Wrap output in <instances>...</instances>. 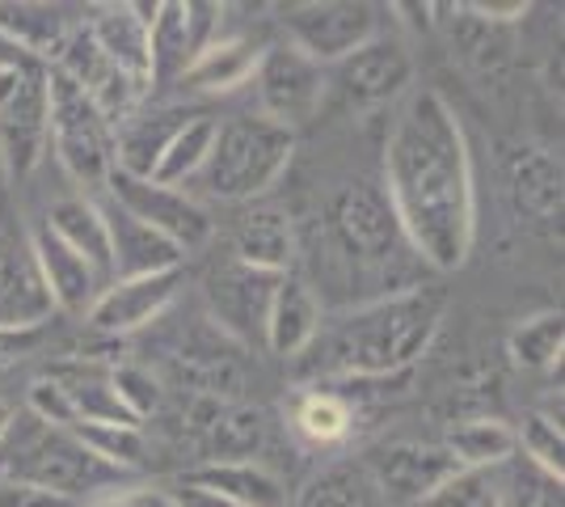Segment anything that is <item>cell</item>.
Segmentation results:
<instances>
[{"mask_svg": "<svg viewBox=\"0 0 565 507\" xmlns=\"http://www.w3.org/2000/svg\"><path fill=\"white\" fill-rule=\"evenodd\" d=\"M254 89H258L262 119L279 123L287 131L317 119L321 102L330 94L326 68L312 64L308 55H300L291 43H266L258 73H254Z\"/></svg>", "mask_w": 565, "mask_h": 507, "instance_id": "obj_9", "label": "cell"}, {"mask_svg": "<svg viewBox=\"0 0 565 507\" xmlns=\"http://www.w3.org/2000/svg\"><path fill=\"white\" fill-rule=\"evenodd\" d=\"M507 194L515 203L519 216L548 224V220L562 216V199H565V178L562 161L541 145H515L507 152Z\"/></svg>", "mask_w": 565, "mask_h": 507, "instance_id": "obj_20", "label": "cell"}, {"mask_svg": "<svg viewBox=\"0 0 565 507\" xmlns=\"http://www.w3.org/2000/svg\"><path fill=\"white\" fill-rule=\"evenodd\" d=\"M47 145V68H0V166L22 182L43 166Z\"/></svg>", "mask_w": 565, "mask_h": 507, "instance_id": "obj_6", "label": "cell"}, {"mask_svg": "<svg viewBox=\"0 0 565 507\" xmlns=\"http://www.w3.org/2000/svg\"><path fill=\"white\" fill-rule=\"evenodd\" d=\"M89 507H178V499H173V490H157V486H127Z\"/></svg>", "mask_w": 565, "mask_h": 507, "instance_id": "obj_43", "label": "cell"}, {"mask_svg": "<svg viewBox=\"0 0 565 507\" xmlns=\"http://www.w3.org/2000/svg\"><path fill=\"white\" fill-rule=\"evenodd\" d=\"M47 145L81 194L94 199L115 173V127L64 73L47 68Z\"/></svg>", "mask_w": 565, "mask_h": 507, "instance_id": "obj_5", "label": "cell"}, {"mask_svg": "<svg viewBox=\"0 0 565 507\" xmlns=\"http://www.w3.org/2000/svg\"><path fill=\"white\" fill-rule=\"evenodd\" d=\"M296 507H384V495L376 490L372 474L354 461H342V465H326L317 469L300 495H296Z\"/></svg>", "mask_w": 565, "mask_h": 507, "instance_id": "obj_32", "label": "cell"}, {"mask_svg": "<svg viewBox=\"0 0 565 507\" xmlns=\"http://www.w3.org/2000/svg\"><path fill=\"white\" fill-rule=\"evenodd\" d=\"M106 194L115 199L122 212H131L136 220H143L148 229H157L166 242H173L182 254L199 250V245L212 242L215 233V220L207 216V208L199 199H190L186 191L178 187H157L148 178H131L115 169L106 178Z\"/></svg>", "mask_w": 565, "mask_h": 507, "instance_id": "obj_10", "label": "cell"}, {"mask_svg": "<svg viewBox=\"0 0 565 507\" xmlns=\"http://www.w3.org/2000/svg\"><path fill=\"white\" fill-rule=\"evenodd\" d=\"M224 4H203V0H161L157 18L148 25V47H152V89L182 81L194 55L207 51L220 39Z\"/></svg>", "mask_w": 565, "mask_h": 507, "instance_id": "obj_12", "label": "cell"}, {"mask_svg": "<svg viewBox=\"0 0 565 507\" xmlns=\"http://www.w3.org/2000/svg\"><path fill=\"white\" fill-rule=\"evenodd\" d=\"M102 465H110L118 474H136L148 465V440L143 427H118V423H76L68 427Z\"/></svg>", "mask_w": 565, "mask_h": 507, "instance_id": "obj_35", "label": "cell"}, {"mask_svg": "<svg viewBox=\"0 0 565 507\" xmlns=\"http://www.w3.org/2000/svg\"><path fill=\"white\" fill-rule=\"evenodd\" d=\"M380 13L384 9L367 0H305L282 9V30L300 55L321 68H333L338 60H347L351 51L376 39Z\"/></svg>", "mask_w": 565, "mask_h": 507, "instance_id": "obj_7", "label": "cell"}, {"mask_svg": "<svg viewBox=\"0 0 565 507\" xmlns=\"http://www.w3.org/2000/svg\"><path fill=\"white\" fill-rule=\"evenodd\" d=\"M9 423H13V406L0 402V440H4V432H9Z\"/></svg>", "mask_w": 565, "mask_h": 507, "instance_id": "obj_47", "label": "cell"}, {"mask_svg": "<svg viewBox=\"0 0 565 507\" xmlns=\"http://www.w3.org/2000/svg\"><path fill=\"white\" fill-rule=\"evenodd\" d=\"M330 233L338 250L359 266H384L405 245L401 224L380 182H347L330 199Z\"/></svg>", "mask_w": 565, "mask_h": 507, "instance_id": "obj_8", "label": "cell"}, {"mask_svg": "<svg viewBox=\"0 0 565 507\" xmlns=\"http://www.w3.org/2000/svg\"><path fill=\"white\" fill-rule=\"evenodd\" d=\"M456 13H460V18H456V25H451V34H456L460 60H465V64H472V68H481V73H494L498 60H502V51H507L502 30H498V25L477 22L465 4H460Z\"/></svg>", "mask_w": 565, "mask_h": 507, "instance_id": "obj_38", "label": "cell"}, {"mask_svg": "<svg viewBox=\"0 0 565 507\" xmlns=\"http://www.w3.org/2000/svg\"><path fill=\"white\" fill-rule=\"evenodd\" d=\"M85 25H89L97 47L136 81V89L143 97L152 94V47H148V22L140 9L136 4H97Z\"/></svg>", "mask_w": 565, "mask_h": 507, "instance_id": "obj_24", "label": "cell"}, {"mask_svg": "<svg viewBox=\"0 0 565 507\" xmlns=\"http://www.w3.org/2000/svg\"><path fill=\"white\" fill-rule=\"evenodd\" d=\"M262 51L266 43L249 39V34H228V39H215L207 51L194 55L186 73H182V89L190 94H233L241 85H249L262 64Z\"/></svg>", "mask_w": 565, "mask_h": 507, "instance_id": "obj_27", "label": "cell"}, {"mask_svg": "<svg viewBox=\"0 0 565 507\" xmlns=\"http://www.w3.org/2000/svg\"><path fill=\"white\" fill-rule=\"evenodd\" d=\"M25 411L34 414V419H43V423H51V427H76V411H72L68 393L55 385V381H47V377H39L34 385H30V406Z\"/></svg>", "mask_w": 565, "mask_h": 507, "instance_id": "obj_40", "label": "cell"}, {"mask_svg": "<svg viewBox=\"0 0 565 507\" xmlns=\"http://www.w3.org/2000/svg\"><path fill=\"white\" fill-rule=\"evenodd\" d=\"M110 385H115L118 402L131 411V419H148V414L161 411V385H157V377L140 368V363H115L110 368Z\"/></svg>", "mask_w": 565, "mask_h": 507, "instance_id": "obj_39", "label": "cell"}, {"mask_svg": "<svg viewBox=\"0 0 565 507\" xmlns=\"http://www.w3.org/2000/svg\"><path fill=\"white\" fill-rule=\"evenodd\" d=\"M186 490L199 495H212L228 507H282L287 504V490L282 483L258 465V461H199L194 469L182 474Z\"/></svg>", "mask_w": 565, "mask_h": 507, "instance_id": "obj_22", "label": "cell"}, {"mask_svg": "<svg viewBox=\"0 0 565 507\" xmlns=\"http://www.w3.org/2000/svg\"><path fill=\"white\" fill-rule=\"evenodd\" d=\"M423 507H507V486L494 469H456Z\"/></svg>", "mask_w": 565, "mask_h": 507, "instance_id": "obj_37", "label": "cell"}, {"mask_svg": "<svg viewBox=\"0 0 565 507\" xmlns=\"http://www.w3.org/2000/svg\"><path fill=\"white\" fill-rule=\"evenodd\" d=\"M444 448L456 457L460 469H498L511 457H519L515 427L507 419H494V414L451 423L448 435H444Z\"/></svg>", "mask_w": 565, "mask_h": 507, "instance_id": "obj_30", "label": "cell"}, {"mask_svg": "<svg viewBox=\"0 0 565 507\" xmlns=\"http://www.w3.org/2000/svg\"><path fill=\"white\" fill-rule=\"evenodd\" d=\"M0 478L25 483L85 504L94 490H115L131 474H118L64 427H51L30 411H13V423L0 440Z\"/></svg>", "mask_w": 565, "mask_h": 507, "instance_id": "obj_3", "label": "cell"}, {"mask_svg": "<svg viewBox=\"0 0 565 507\" xmlns=\"http://www.w3.org/2000/svg\"><path fill=\"white\" fill-rule=\"evenodd\" d=\"M279 279L282 275H266V271H254L236 258L212 271L207 275V305H212L215 326H224L241 342H262Z\"/></svg>", "mask_w": 565, "mask_h": 507, "instance_id": "obj_17", "label": "cell"}, {"mask_svg": "<svg viewBox=\"0 0 565 507\" xmlns=\"http://www.w3.org/2000/svg\"><path fill=\"white\" fill-rule=\"evenodd\" d=\"M30 237V250H34V263H39V275L51 292V305L55 314L68 317H85L94 309V300L102 296V279L94 275V266L85 263L76 250L60 242L47 229V220H34V229L25 233Z\"/></svg>", "mask_w": 565, "mask_h": 507, "instance_id": "obj_18", "label": "cell"}, {"mask_svg": "<svg viewBox=\"0 0 565 507\" xmlns=\"http://www.w3.org/2000/svg\"><path fill=\"white\" fill-rule=\"evenodd\" d=\"M0 68H47V64H39L34 55H25L18 43H9V39L0 34Z\"/></svg>", "mask_w": 565, "mask_h": 507, "instance_id": "obj_45", "label": "cell"}, {"mask_svg": "<svg viewBox=\"0 0 565 507\" xmlns=\"http://www.w3.org/2000/svg\"><path fill=\"white\" fill-rule=\"evenodd\" d=\"M565 351V317L557 309H544L536 317H523L507 335V356L527 372H553Z\"/></svg>", "mask_w": 565, "mask_h": 507, "instance_id": "obj_34", "label": "cell"}, {"mask_svg": "<svg viewBox=\"0 0 565 507\" xmlns=\"http://www.w3.org/2000/svg\"><path fill=\"white\" fill-rule=\"evenodd\" d=\"M215 127H220V119L194 115V119L169 140V148L161 152V161H157L148 182H157V187H178V191H182L190 178H199V169L207 166V157H212Z\"/></svg>", "mask_w": 565, "mask_h": 507, "instance_id": "obj_33", "label": "cell"}, {"mask_svg": "<svg viewBox=\"0 0 565 507\" xmlns=\"http://www.w3.org/2000/svg\"><path fill=\"white\" fill-rule=\"evenodd\" d=\"M43 342H47V326H34V330H0V372H9V368H18L22 360H30Z\"/></svg>", "mask_w": 565, "mask_h": 507, "instance_id": "obj_41", "label": "cell"}, {"mask_svg": "<svg viewBox=\"0 0 565 507\" xmlns=\"http://www.w3.org/2000/svg\"><path fill=\"white\" fill-rule=\"evenodd\" d=\"M296 157V131L262 115H236L215 127L207 166L199 169V187L220 203H254L279 182Z\"/></svg>", "mask_w": 565, "mask_h": 507, "instance_id": "obj_4", "label": "cell"}, {"mask_svg": "<svg viewBox=\"0 0 565 507\" xmlns=\"http://www.w3.org/2000/svg\"><path fill=\"white\" fill-rule=\"evenodd\" d=\"M291 427L317 448L342 444L354 427V406L330 385H305L291 398Z\"/></svg>", "mask_w": 565, "mask_h": 507, "instance_id": "obj_31", "label": "cell"}, {"mask_svg": "<svg viewBox=\"0 0 565 507\" xmlns=\"http://www.w3.org/2000/svg\"><path fill=\"white\" fill-rule=\"evenodd\" d=\"M477 22H486V25H511L519 22V18H527V9L532 4H523V0H511V4H498V0H472V4H465Z\"/></svg>", "mask_w": 565, "mask_h": 507, "instance_id": "obj_44", "label": "cell"}, {"mask_svg": "<svg viewBox=\"0 0 565 507\" xmlns=\"http://www.w3.org/2000/svg\"><path fill=\"white\" fill-rule=\"evenodd\" d=\"M106 233H110V258H115V279H140V275H157V271H173L182 266V250L173 242H166L157 229H148L143 220H136L131 212H122L115 199L106 194V203L97 199Z\"/></svg>", "mask_w": 565, "mask_h": 507, "instance_id": "obj_19", "label": "cell"}, {"mask_svg": "<svg viewBox=\"0 0 565 507\" xmlns=\"http://www.w3.org/2000/svg\"><path fill=\"white\" fill-rule=\"evenodd\" d=\"M519 453L527 457L532 469H541L544 478L562 483L565 478V432L557 419H548L544 411H527L523 423L515 427Z\"/></svg>", "mask_w": 565, "mask_h": 507, "instance_id": "obj_36", "label": "cell"}, {"mask_svg": "<svg viewBox=\"0 0 565 507\" xmlns=\"http://www.w3.org/2000/svg\"><path fill=\"white\" fill-rule=\"evenodd\" d=\"M51 292L39 275L30 237L0 216V330H34V326H51Z\"/></svg>", "mask_w": 565, "mask_h": 507, "instance_id": "obj_15", "label": "cell"}, {"mask_svg": "<svg viewBox=\"0 0 565 507\" xmlns=\"http://www.w3.org/2000/svg\"><path fill=\"white\" fill-rule=\"evenodd\" d=\"M55 73H64L81 89V94L89 97L97 106V115L110 123V127H122V123L131 119L136 110H140L148 97L136 89V81L118 68L115 60L106 55V51L94 43V34H89V25L76 22V30L68 34V43L64 51L55 55V64H51Z\"/></svg>", "mask_w": 565, "mask_h": 507, "instance_id": "obj_11", "label": "cell"}, {"mask_svg": "<svg viewBox=\"0 0 565 507\" xmlns=\"http://www.w3.org/2000/svg\"><path fill=\"white\" fill-rule=\"evenodd\" d=\"M47 229L60 242L76 250L85 263L94 266V275L102 284H115V258H110V233H106V220L102 208L89 194H68V199H55L47 208Z\"/></svg>", "mask_w": 565, "mask_h": 507, "instance_id": "obj_26", "label": "cell"}, {"mask_svg": "<svg viewBox=\"0 0 565 507\" xmlns=\"http://www.w3.org/2000/svg\"><path fill=\"white\" fill-rule=\"evenodd\" d=\"M194 119L186 106H157V110H136L131 119L115 131V169L131 178H152V169L161 161L169 140Z\"/></svg>", "mask_w": 565, "mask_h": 507, "instance_id": "obj_25", "label": "cell"}, {"mask_svg": "<svg viewBox=\"0 0 565 507\" xmlns=\"http://www.w3.org/2000/svg\"><path fill=\"white\" fill-rule=\"evenodd\" d=\"M384 194L405 245L435 271H460L477 242V182L465 127L439 89H414L384 145Z\"/></svg>", "mask_w": 565, "mask_h": 507, "instance_id": "obj_1", "label": "cell"}, {"mask_svg": "<svg viewBox=\"0 0 565 507\" xmlns=\"http://www.w3.org/2000/svg\"><path fill=\"white\" fill-rule=\"evenodd\" d=\"M372 474V483L384 499L397 504H426L439 486L448 483L460 469L444 444H418V440H397L372 453V461L363 465Z\"/></svg>", "mask_w": 565, "mask_h": 507, "instance_id": "obj_16", "label": "cell"}, {"mask_svg": "<svg viewBox=\"0 0 565 507\" xmlns=\"http://www.w3.org/2000/svg\"><path fill=\"white\" fill-rule=\"evenodd\" d=\"M76 30L72 18L55 4H34V0H0V34L9 43H18L25 55H34L39 64H55V55L64 51L68 34Z\"/></svg>", "mask_w": 565, "mask_h": 507, "instance_id": "obj_28", "label": "cell"}, {"mask_svg": "<svg viewBox=\"0 0 565 507\" xmlns=\"http://www.w3.org/2000/svg\"><path fill=\"white\" fill-rule=\"evenodd\" d=\"M207 461H249L266 444V414L241 402H215L212 419L194 432Z\"/></svg>", "mask_w": 565, "mask_h": 507, "instance_id": "obj_29", "label": "cell"}, {"mask_svg": "<svg viewBox=\"0 0 565 507\" xmlns=\"http://www.w3.org/2000/svg\"><path fill=\"white\" fill-rule=\"evenodd\" d=\"M414 81V55L401 39L376 34L372 43H363L351 51L347 60L333 64V73H326V85H333L347 106H384L409 89Z\"/></svg>", "mask_w": 565, "mask_h": 507, "instance_id": "obj_13", "label": "cell"}, {"mask_svg": "<svg viewBox=\"0 0 565 507\" xmlns=\"http://www.w3.org/2000/svg\"><path fill=\"white\" fill-rule=\"evenodd\" d=\"M173 499H178V507H228V504H220V499H212V495H199V490H186V486H182V490H178Z\"/></svg>", "mask_w": 565, "mask_h": 507, "instance_id": "obj_46", "label": "cell"}, {"mask_svg": "<svg viewBox=\"0 0 565 507\" xmlns=\"http://www.w3.org/2000/svg\"><path fill=\"white\" fill-rule=\"evenodd\" d=\"M186 284V271H157V275H140V279H115L106 284L94 309L85 314V326L102 338H122L136 335L143 326H152L178 300V292Z\"/></svg>", "mask_w": 565, "mask_h": 507, "instance_id": "obj_14", "label": "cell"}, {"mask_svg": "<svg viewBox=\"0 0 565 507\" xmlns=\"http://www.w3.org/2000/svg\"><path fill=\"white\" fill-rule=\"evenodd\" d=\"M448 314V292L435 284L401 288L359 305L342 317H326L317 338L300 356V377L317 385H351V381H393L430 351V342Z\"/></svg>", "mask_w": 565, "mask_h": 507, "instance_id": "obj_2", "label": "cell"}, {"mask_svg": "<svg viewBox=\"0 0 565 507\" xmlns=\"http://www.w3.org/2000/svg\"><path fill=\"white\" fill-rule=\"evenodd\" d=\"M296 220L287 216V208L275 203H254L245 216L236 220L233 233V258L266 275H291L296 266Z\"/></svg>", "mask_w": 565, "mask_h": 507, "instance_id": "obj_23", "label": "cell"}, {"mask_svg": "<svg viewBox=\"0 0 565 507\" xmlns=\"http://www.w3.org/2000/svg\"><path fill=\"white\" fill-rule=\"evenodd\" d=\"M0 507H85V504L64 499V495H51V490H39V486L4 483L0 478Z\"/></svg>", "mask_w": 565, "mask_h": 507, "instance_id": "obj_42", "label": "cell"}, {"mask_svg": "<svg viewBox=\"0 0 565 507\" xmlns=\"http://www.w3.org/2000/svg\"><path fill=\"white\" fill-rule=\"evenodd\" d=\"M321 321H326V309H321V296L312 292V284H305L300 275H282L275 300H270V314H266L262 347L279 360H300L321 330Z\"/></svg>", "mask_w": 565, "mask_h": 507, "instance_id": "obj_21", "label": "cell"}]
</instances>
